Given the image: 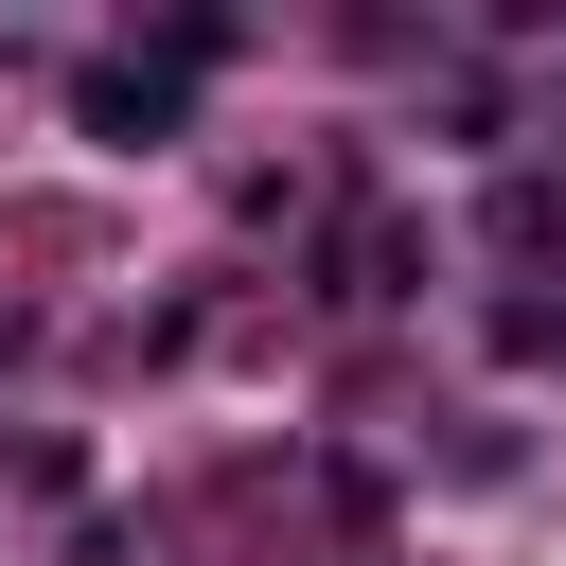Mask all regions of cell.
Instances as JSON below:
<instances>
[{
  "instance_id": "obj_1",
  "label": "cell",
  "mask_w": 566,
  "mask_h": 566,
  "mask_svg": "<svg viewBox=\"0 0 566 566\" xmlns=\"http://www.w3.org/2000/svg\"><path fill=\"white\" fill-rule=\"evenodd\" d=\"M71 106H88V124H106V142H142V124H159V106H177V71H88V88H71Z\"/></svg>"
}]
</instances>
